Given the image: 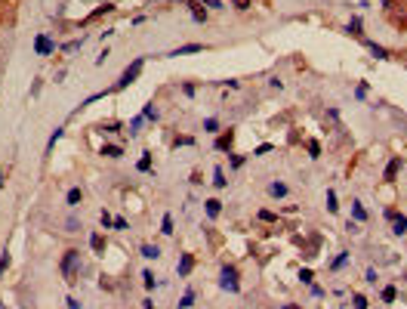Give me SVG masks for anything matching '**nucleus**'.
<instances>
[{
    "label": "nucleus",
    "instance_id": "obj_41",
    "mask_svg": "<svg viewBox=\"0 0 407 309\" xmlns=\"http://www.w3.org/2000/svg\"><path fill=\"white\" fill-rule=\"evenodd\" d=\"M232 3L237 6V10H247V6H250V0H232Z\"/></svg>",
    "mask_w": 407,
    "mask_h": 309
},
{
    "label": "nucleus",
    "instance_id": "obj_33",
    "mask_svg": "<svg viewBox=\"0 0 407 309\" xmlns=\"http://www.w3.org/2000/svg\"><path fill=\"white\" fill-rule=\"evenodd\" d=\"M259 220L262 223H275V213H271V211H259Z\"/></svg>",
    "mask_w": 407,
    "mask_h": 309
},
{
    "label": "nucleus",
    "instance_id": "obj_23",
    "mask_svg": "<svg viewBox=\"0 0 407 309\" xmlns=\"http://www.w3.org/2000/svg\"><path fill=\"white\" fill-rule=\"evenodd\" d=\"M80 198H83V195H80V189H71V192H68V204H71V207H74V204H80Z\"/></svg>",
    "mask_w": 407,
    "mask_h": 309
},
{
    "label": "nucleus",
    "instance_id": "obj_17",
    "mask_svg": "<svg viewBox=\"0 0 407 309\" xmlns=\"http://www.w3.org/2000/svg\"><path fill=\"white\" fill-rule=\"evenodd\" d=\"M213 186H216V189H225V173H222V167H216V170H213Z\"/></svg>",
    "mask_w": 407,
    "mask_h": 309
},
{
    "label": "nucleus",
    "instance_id": "obj_25",
    "mask_svg": "<svg viewBox=\"0 0 407 309\" xmlns=\"http://www.w3.org/2000/svg\"><path fill=\"white\" fill-rule=\"evenodd\" d=\"M99 220H102V226H105V229H108V226H114V216L108 213V211H102V216H99Z\"/></svg>",
    "mask_w": 407,
    "mask_h": 309
},
{
    "label": "nucleus",
    "instance_id": "obj_43",
    "mask_svg": "<svg viewBox=\"0 0 407 309\" xmlns=\"http://www.w3.org/2000/svg\"><path fill=\"white\" fill-rule=\"evenodd\" d=\"M65 303H68V309H80V303H78V300H74V297H68Z\"/></svg>",
    "mask_w": 407,
    "mask_h": 309
},
{
    "label": "nucleus",
    "instance_id": "obj_35",
    "mask_svg": "<svg viewBox=\"0 0 407 309\" xmlns=\"http://www.w3.org/2000/svg\"><path fill=\"white\" fill-rule=\"evenodd\" d=\"M219 127V124H216V118H207V121H204V130H210V133H213Z\"/></svg>",
    "mask_w": 407,
    "mask_h": 309
},
{
    "label": "nucleus",
    "instance_id": "obj_12",
    "mask_svg": "<svg viewBox=\"0 0 407 309\" xmlns=\"http://www.w3.org/2000/svg\"><path fill=\"white\" fill-rule=\"evenodd\" d=\"M268 195H271V198H284V195H287V186H284V182H271V186H268Z\"/></svg>",
    "mask_w": 407,
    "mask_h": 309
},
{
    "label": "nucleus",
    "instance_id": "obj_10",
    "mask_svg": "<svg viewBox=\"0 0 407 309\" xmlns=\"http://www.w3.org/2000/svg\"><path fill=\"white\" fill-rule=\"evenodd\" d=\"M201 44H185V47H179V49H173V53H170V56H188V53H201Z\"/></svg>",
    "mask_w": 407,
    "mask_h": 309
},
{
    "label": "nucleus",
    "instance_id": "obj_13",
    "mask_svg": "<svg viewBox=\"0 0 407 309\" xmlns=\"http://www.w3.org/2000/svg\"><path fill=\"white\" fill-rule=\"evenodd\" d=\"M191 6V19L194 22H207V10H201V3H188Z\"/></svg>",
    "mask_w": 407,
    "mask_h": 309
},
{
    "label": "nucleus",
    "instance_id": "obj_46",
    "mask_svg": "<svg viewBox=\"0 0 407 309\" xmlns=\"http://www.w3.org/2000/svg\"><path fill=\"white\" fill-rule=\"evenodd\" d=\"M0 189H3V173H0Z\"/></svg>",
    "mask_w": 407,
    "mask_h": 309
},
{
    "label": "nucleus",
    "instance_id": "obj_22",
    "mask_svg": "<svg viewBox=\"0 0 407 309\" xmlns=\"http://www.w3.org/2000/svg\"><path fill=\"white\" fill-rule=\"evenodd\" d=\"M136 167H139V170H142V173H145V170H151V155L145 152V155H142V158H139V164H136Z\"/></svg>",
    "mask_w": 407,
    "mask_h": 309
},
{
    "label": "nucleus",
    "instance_id": "obj_29",
    "mask_svg": "<svg viewBox=\"0 0 407 309\" xmlns=\"http://www.w3.org/2000/svg\"><path fill=\"white\" fill-rule=\"evenodd\" d=\"M383 300H386V303H392V300H395V288H392V285L383 288Z\"/></svg>",
    "mask_w": 407,
    "mask_h": 309
},
{
    "label": "nucleus",
    "instance_id": "obj_15",
    "mask_svg": "<svg viewBox=\"0 0 407 309\" xmlns=\"http://www.w3.org/2000/svg\"><path fill=\"white\" fill-rule=\"evenodd\" d=\"M142 257H145V260H157L160 250H157L155 244H142Z\"/></svg>",
    "mask_w": 407,
    "mask_h": 309
},
{
    "label": "nucleus",
    "instance_id": "obj_26",
    "mask_svg": "<svg viewBox=\"0 0 407 309\" xmlns=\"http://www.w3.org/2000/svg\"><path fill=\"white\" fill-rule=\"evenodd\" d=\"M142 114H145V118H157V108H155V102H148L145 108H142Z\"/></svg>",
    "mask_w": 407,
    "mask_h": 309
},
{
    "label": "nucleus",
    "instance_id": "obj_27",
    "mask_svg": "<svg viewBox=\"0 0 407 309\" xmlns=\"http://www.w3.org/2000/svg\"><path fill=\"white\" fill-rule=\"evenodd\" d=\"M352 213H355V220H358V223L364 220V216H367V213H364V207H361L358 201H355V207H352Z\"/></svg>",
    "mask_w": 407,
    "mask_h": 309
},
{
    "label": "nucleus",
    "instance_id": "obj_20",
    "mask_svg": "<svg viewBox=\"0 0 407 309\" xmlns=\"http://www.w3.org/2000/svg\"><path fill=\"white\" fill-rule=\"evenodd\" d=\"M59 139H62V127H56V130H53V136H49V143H47V152H53V146L59 143Z\"/></svg>",
    "mask_w": 407,
    "mask_h": 309
},
{
    "label": "nucleus",
    "instance_id": "obj_18",
    "mask_svg": "<svg viewBox=\"0 0 407 309\" xmlns=\"http://www.w3.org/2000/svg\"><path fill=\"white\" fill-rule=\"evenodd\" d=\"M188 306H194V291H185L179 300V309H188Z\"/></svg>",
    "mask_w": 407,
    "mask_h": 309
},
{
    "label": "nucleus",
    "instance_id": "obj_3",
    "mask_svg": "<svg viewBox=\"0 0 407 309\" xmlns=\"http://www.w3.org/2000/svg\"><path fill=\"white\" fill-rule=\"evenodd\" d=\"M142 65H145V62H142V59H136V62L130 65V68H126V71L121 74V81H117V83H114V90H124V87H130V83H133L136 78H139V71H142Z\"/></svg>",
    "mask_w": 407,
    "mask_h": 309
},
{
    "label": "nucleus",
    "instance_id": "obj_39",
    "mask_svg": "<svg viewBox=\"0 0 407 309\" xmlns=\"http://www.w3.org/2000/svg\"><path fill=\"white\" fill-rule=\"evenodd\" d=\"M114 229H126V220H124V216H114Z\"/></svg>",
    "mask_w": 407,
    "mask_h": 309
},
{
    "label": "nucleus",
    "instance_id": "obj_31",
    "mask_svg": "<svg viewBox=\"0 0 407 309\" xmlns=\"http://www.w3.org/2000/svg\"><path fill=\"white\" fill-rule=\"evenodd\" d=\"M198 3H207L210 10H222V0H198Z\"/></svg>",
    "mask_w": 407,
    "mask_h": 309
},
{
    "label": "nucleus",
    "instance_id": "obj_8",
    "mask_svg": "<svg viewBox=\"0 0 407 309\" xmlns=\"http://www.w3.org/2000/svg\"><path fill=\"white\" fill-rule=\"evenodd\" d=\"M392 232H395V235H407V216H398V213H395V220H392Z\"/></svg>",
    "mask_w": 407,
    "mask_h": 309
},
{
    "label": "nucleus",
    "instance_id": "obj_45",
    "mask_svg": "<svg viewBox=\"0 0 407 309\" xmlns=\"http://www.w3.org/2000/svg\"><path fill=\"white\" fill-rule=\"evenodd\" d=\"M284 309H299V306H296V303H287V306H284Z\"/></svg>",
    "mask_w": 407,
    "mask_h": 309
},
{
    "label": "nucleus",
    "instance_id": "obj_42",
    "mask_svg": "<svg viewBox=\"0 0 407 309\" xmlns=\"http://www.w3.org/2000/svg\"><path fill=\"white\" fill-rule=\"evenodd\" d=\"M268 152H271V146L266 143V146H259V148H256V152H253V155H268Z\"/></svg>",
    "mask_w": 407,
    "mask_h": 309
},
{
    "label": "nucleus",
    "instance_id": "obj_34",
    "mask_svg": "<svg viewBox=\"0 0 407 309\" xmlns=\"http://www.w3.org/2000/svg\"><path fill=\"white\" fill-rule=\"evenodd\" d=\"M142 278H145V288H148V291L155 288V275H151V272H142Z\"/></svg>",
    "mask_w": 407,
    "mask_h": 309
},
{
    "label": "nucleus",
    "instance_id": "obj_2",
    "mask_svg": "<svg viewBox=\"0 0 407 309\" xmlns=\"http://www.w3.org/2000/svg\"><path fill=\"white\" fill-rule=\"evenodd\" d=\"M219 288H222V291H232V294H237V291H241V285H237V269H235V266H222V278H219Z\"/></svg>",
    "mask_w": 407,
    "mask_h": 309
},
{
    "label": "nucleus",
    "instance_id": "obj_9",
    "mask_svg": "<svg viewBox=\"0 0 407 309\" xmlns=\"http://www.w3.org/2000/svg\"><path fill=\"white\" fill-rule=\"evenodd\" d=\"M232 143H235V133L228 130V133H222V136L216 139V148H219V152H225V148H232Z\"/></svg>",
    "mask_w": 407,
    "mask_h": 309
},
{
    "label": "nucleus",
    "instance_id": "obj_24",
    "mask_svg": "<svg viewBox=\"0 0 407 309\" xmlns=\"http://www.w3.org/2000/svg\"><path fill=\"white\" fill-rule=\"evenodd\" d=\"M305 148H309V155H312V158H318V155H321V146L315 143V139H309V143H305Z\"/></svg>",
    "mask_w": 407,
    "mask_h": 309
},
{
    "label": "nucleus",
    "instance_id": "obj_44",
    "mask_svg": "<svg viewBox=\"0 0 407 309\" xmlns=\"http://www.w3.org/2000/svg\"><path fill=\"white\" fill-rule=\"evenodd\" d=\"M142 309H155V303H151V300H145V306H142Z\"/></svg>",
    "mask_w": 407,
    "mask_h": 309
},
{
    "label": "nucleus",
    "instance_id": "obj_16",
    "mask_svg": "<svg viewBox=\"0 0 407 309\" xmlns=\"http://www.w3.org/2000/svg\"><path fill=\"white\" fill-rule=\"evenodd\" d=\"M160 232H164V235H173V216L170 213H164V220H160Z\"/></svg>",
    "mask_w": 407,
    "mask_h": 309
},
{
    "label": "nucleus",
    "instance_id": "obj_6",
    "mask_svg": "<svg viewBox=\"0 0 407 309\" xmlns=\"http://www.w3.org/2000/svg\"><path fill=\"white\" fill-rule=\"evenodd\" d=\"M191 269H194V257H191V254H182V260H179V275L185 278Z\"/></svg>",
    "mask_w": 407,
    "mask_h": 309
},
{
    "label": "nucleus",
    "instance_id": "obj_19",
    "mask_svg": "<svg viewBox=\"0 0 407 309\" xmlns=\"http://www.w3.org/2000/svg\"><path fill=\"white\" fill-rule=\"evenodd\" d=\"M327 211H330V213H336V211H339V204H336V192H333V189L327 192Z\"/></svg>",
    "mask_w": 407,
    "mask_h": 309
},
{
    "label": "nucleus",
    "instance_id": "obj_37",
    "mask_svg": "<svg viewBox=\"0 0 407 309\" xmlns=\"http://www.w3.org/2000/svg\"><path fill=\"white\" fill-rule=\"evenodd\" d=\"M6 266H10V254H3V257H0V275L6 272Z\"/></svg>",
    "mask_w": 407,
    "mask_h": 309
},
{
    "label": "nucleus",
    "instance_id": "obj_28",
    "mask_svg": "<svg viewBox=\"0 0 407 309\" xmlns=\"http://www.w3.org/2000/svg\"><path fill=\"white\" fill-rule=\"evenodd\" d=\"M349 31H352V34H358V37H361V19H352V22H349Z\"/></svg>",
    "mask_w": 407,
    "mask_h": 309
},
{
    "label": "nucleus",
    "instance_id": "obj_1",
    "mask_svg": "<svg viewBox=\"0 0 407 309\" xmlns=\"http://www.w3.org/2000/svg\"><path fill=\"white\" fill-rule=\"evenodd\" d=\"M78 269H80V250H65V257H62L65 281H78Z\"/></svg>",
    "mask_w": 407,
    "mask_h": 309
},
{
    "label": "nucleus",
    "instance_id": "obj_7",
    "mask_svg": "<svg viewBox=\"0 0 407 309\" xmlns=\"http://www.w3.org/2000/svg\"><path fill=\"white\" fill-rule=\"evenodd\" d=\"M219 213H222V201H219V198H210V201H207V216L216 220Z\"/></svg>",
    "mask_w": 407,
    "mask_h": 309
},
{
    "label": "nucleus",
    "instance_id": "obj_47",
    "mask_svg": "<svg viewBox=\"0 0 407 309\" xmlns=\"http://www.w3.org/2000/svg\"><path fill=\"white\" fill-rule=\"evenodd\" d=\"M0 309H3V303H0Z\"/></svg>",
    "mask_w": 407,
    "mask_h": 309
},
{
    "label": "nucleus",
    "instance_id": "obj_36",
    "mask_svg": "<svg viewBox=\"0 0 407 309\" xmlns=\"http://www.w3.org/2000/svg\"><path fill=\"white\" fill-rule=\"evenodd\" d=\"M65 226H68V232H78V226H80V223L74 220V216H68V223H65Z\"/></svg>",
    "mask_w": 407,
    "mask_h": 309
},
{
    "label": "nucleus",
    "instance_id": "obj_11",
    "mask_svg": "<svg viewBox=\"0 0 407 309\" xmlns=\"http://www.w3.org/2000/svg\"><path fill=\"white\" fill-rule=\"evenodd\" d=\"M90 247L96 250V254H102V250H105V238H102L99 232H93V235H90Z\"/></svg>",
    "mask_w": 407,
    "mask_h": 309
},
{
    "label": "nucleus",
    "instance_id": "obj_5",
    "mask_svg": "<svg viewBox=\"0 0 407 309\" xmlns=\"http://www.w3.org/2000/svg\"><path fill=\"white\" fill-rule=\"evenodd\" d=\"M401 158H392V161H389V167H386V173H383V177H386V182H392L395 177H398V170H401Z\"/></svg>",
    "mask_w": 407,
    "mask_h": 309
},
{
    "label": "nucleus",
    "instance_id": "obj_32",
    "mask_svg": "<svg viewBox=\"0 0 407 309\" xmlns=\"http://www.w3.org/2000/svg\"><path fill=\"white\" fill-rule=\"evenodd\" d=\"M355 309H367V297H361V294H355Z\"/></svg>",
    "mask_w": 407,
    "mask_h": 309
},
{
    "label": "nucleus",
    "instance_id": "obj_38",
    "mask_svg": "<svg viewBox=\"0 0 407 309\" xmlns=\"http://www.w3.org/2000/svg\"><path fill=\"white\" fill-rule=\"evenodd\" d=\"M78 47H80V40H71V44H65L62 49H65V53H71V49H78Z\"/></svg>",
    "mask_w": 407,
    "mask_h": 309
},
{
    "label": "nucleus",
    "instance_id": "obj_40",
    "mask_svg": "<svg viewBox=\"0 0 407 309\" xmlns=\"http://www.w3.org/2000/svg\"><path fill=\"white\" fill-rule=\"evenodd\" d=\"M299 278L305 281V285H309V281H312V269H302V272H299Z\"/></svg>",
    "mask_w": 407,
    "mask_h": 309
},
{
    "label": "nucleus",
    "instance_id": "obj_14",
    "mask_svg": "<svg viewBox=\"0 0 407 309\" xmlns=\"http://www.w3.org/2000/svg\"><path fill=\"white\" fill-rule=\"evenodd\" d=\"M99 155H105V158H121L124 155V148L121 146H102V152Z\"/></svg>",
    "mask_w": 407,
    "mask_h": 309
},
{
    "label": "nucleus",
    "instance_id": "obj_21",
    "mask_svg": "<svg viewBox=\"0 0 407 309\" xmlns=\"http://www.w3.org/2000/svg\"><path fill=\"white\" fill-rule=\"evenodd\" d=\"M367 49H370L373 56H376V59H386V56H389V53H386V47H376V44H367Z\"/></svg>",
    "mask_w": 407,
    "mask_h": 309
},
{
    "label": "nucleus",
    "instance_id": "obj_4",
    "mask_svg": "<svg viewBox=\"0 0 407 309\" xmlns=\"http://www.w3.org/2000/svg\"><path fill=\"white\" fill-rule=\"evenodd\" d=\"M34 49H37V56H49L56 49V44L47 34H37V37H34Z\"/></svg>",
    "mask_w": 407,
    "mask_h": 309
},
{
    "label": "nucleus",
    "instance_id": "obj_30",
    "mask_svg": "<svg viewBox=\"0 0 407 309\" xmlns=\"http://www.w3.org/2000/svg\"><path fill=\"white\" fill-rule=\"evenodd\" d=\"M345 260H349V254H339L336 260H333V269H343V266H345Z\"/></svg>",
    "mask_w": 407,
    "mask_h": 309
}]
</instances>
